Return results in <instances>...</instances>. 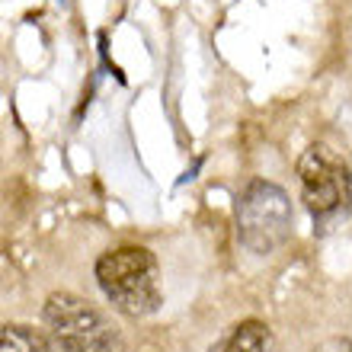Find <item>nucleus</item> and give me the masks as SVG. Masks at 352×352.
Listing matches in <instances>:
<instances>
[{"mask_svg": "<svg viewBox=\"0 0 352 352\" xmlns=\"http://www.w3.org/2000/svg\"><path fill=\"white\" fill-rule=\"evenodd\" d=\"M317 352H352V340H330V343H324Z\"/></svg>", "mask_w": 352, "mask_h": 352, "instance_id": "7", "label": "nucleus"}, {"mask_svg": "<svg viewBox=\"0 0 352 352\" xmlns=\"http://www.w3.org/2000/svg\"><path fill=\"white\" fill-rule=\"evenodd\" d=\"M0 352H55L48 340L29 327H3L0 333Z\"/></svg>", "mask_w": 352, "mask_h": 352, "instance_id": "6", "label": "nucleus"}, {"mask_svg": "<svg viewBox=\"0 0 352 352\" xmlns=\"http://www.w3.org/2000/svg\"><path fill=\"white\" fill-rule=\"evenodd\" d=\"M96 282L116 311L129 317L154 314L160 305L157 260L144 247H119L96 260Z\"/></svg>", "mask_w": 352, "mask_h": 352, "instance_id": "1", "label": "nucleus"}, {"mask_svg": "<svg viewBox=\"0 0 352 352\" xmlns=\"http://www.w3.org/2000/svg\"><path fill=\"white\" fill-rule=\"evenodd\" d=\"M292 234V202L285 189L266 179H253L237 199V237L250 253L278 250Z\"/></svg>", "mask_w": 352, "mask_h": 352, "instance_id": "3", "label": "nucleus"}, {"mask_svg": "<svg viewBox=\"0 0 352 352\" xmlns=\"http://www.w3.org/2000/svg\"><path fill=\"white\" fill-rule=\"evenodd\" d=\"M298 179H301V195H305V205L317 221V228H327L340 214L349 212L352 173L343 164V157L327 144H314L301 154Z\"/></svg>", "mask_w": 352, "mask_h": 352, "instance_id": "4", "label": "nucleus"}, {"mask_svg": "<svg viewBox=\"0 0 352 352\" xmlns=\"http://www.w3.org/2000/svg\"><path fill=\"white\" fill-rule=\"evenodd\" d=\"M224 352H272V336L260 320H243L234 327L231 340L224 343Z\"/></svg>", "mask_w": 352, "mask_h": 352, "instance_id": "5", "label": "nucleus"}, {"mask_svg": "<svg viewBox=\"0 0 352 352\" xmlns=\"http://www.w3.org/2000/svg\"><path fill=\"white\" fill-rule=\"evenodd\" d=\"M42 317L61 352H125L119 327L84 298L55 292L48 295Z\"/></svg>", "mask_w": 352, "mask_h": 352, "instance_id": "2", "label": "nucleus"}]
</instances>
